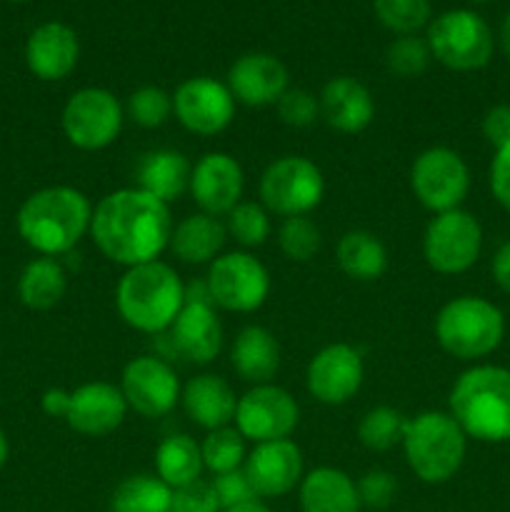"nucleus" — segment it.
<instances>
[{
  "label": "nucleus",
  "instance_id": "1",
  "mask_svg": "<svg viewBox=\"0 0 510 512\" xmlns=\"http://www.w3.org/2000/svg\"><path fill=\"white\" fill-rule=\"evenodd\" d=\"M170 205L140 188H120L100 198L90 220V238L110 263L133 265L160 260L173 235Z\"/></svg>",
  "mask_w": 510,
  "mask_h": 512
},
{
  "label": "nucleus",
  "instance_id": "2",
  "mask_svg": "<svg viewBox=\"0 0 510 512\" xmlns=\"http://www.w3.org/2000/svg\"><path fill=\"white\" fill-rule=\"evenodd\" d=\"M93 203L88 195L70 185H50L35 190L20 205L18 235L25 245L45 258H58L70 253L90 233Z\"/></svg>",
  "mask_w": 510,
  "mask_h": 512
},
{
  "label": "nucleus",
  "instance_id": "3",
  "mask_svg": "<svg viewBox=\"0 0 510 512\" xmlns=\"http://www.w3.org/2000/svg\"><path fill=\"white\" fill-rule=\"evenodd\" d=\"M455 423L468 440L485 445L510 443V370L503 365H473L450 388Z\"/></svg>",
  "mask_w": 510,
  "mask_h": 512
},
{
  "label": "nucleus",
  "instance_id": "4",
  "mask_svg": "<svg viewBox=\"0 0 510 512\" xmlns=\"http://www.w3.org/2000/svg\"><path fill=\"white\" fill-rule=\"evenodd\" d=\"M185 305V283L163 260L125 268L115 285V308L123 323L138 333L158 335L173 325Z\"/></svg>",
  "mask_w": 510,
  "mask_h": 512
},
{
  "label": "nucleus",
  "instance_id": "5",
  "mask_svg": "<svg viewBox=\"0 0 510 512\" xmlns=\"http://www.w3.org/2000/svg\"><path fill=\"white\" fill-rule=\"evenodd\" d=\"M405 463L415 478L428 485H443L458 475L468 453V435L443 410H423L405 420Z\"/></svg>",
  "mask_w": 510,
  "mask_h": 512
},
{
  "label": "nucleus",
  "instance_id": "6",
  "mask_svg": "<svg viewBox=\"0 0 510 512\" xmlns=\"http://www.w3.org/2000/svg\"><path fill=\"white\" fill-rule=\"evenodd\" d=\"M435 340L450 358L475 363L500 348L505 338V315L480 295L448 300L435 315Z\"/></svg>",
  "mask_w": 510,
  "mask_h": 512
},
{
  "label": "nucleus",
  "instance_id": "7",
  "mask_svg": "<svg viewBox=\"0 0 510 512\" xmlns=\"http://www.w3.org/2000/svg\"><path fill=\"white\" fill-rule=\"evenodd\" d=\"M40 408L48 418H58L85 438H105L123 425L128 403L118 385L83 383L75 390L50 388L40 398Z\"/></svg>",
  "mask_w": 510,
  "mask_h": 512
},
{
  "label": "nucleus",
  "instance_id": "8",
  "mask_svg": "<svg viewBox=\"0 0 510 512\" xmlns=\"http://www.w3.org/2000/svg\"><path fill=\"white\" fill-rule=\"evenodd\" d=\"M428 48L440 65L455 73L485 68L495 53V35L488 20L475 10H445L428 25Z\"/></svg>",
  "mask_w": 510,
  "mask_h": 512
},
{
  "label": "nucleus",
  "instance_id": "9",
  "mask_svg": "<svg viewBox=\"0 0 510 512\" xmlns=\"http://www.w3.org/2000/svg\"><path fill=\"white\" fill-rule=\"evenodd\" d=\"M325 195L323 170L305 155H283L260 175V203L280 218L310 215Z\"/></svg>",
  "mask_w": 510,
  "mask_h": 512
},
{
  "label": "nucleus",
  "instance_id": "10",
  "mask_svg": "<svg viewBox=\"0 0 510 512\" xmlns=\"http://www.w3.org/2000/svg\"><path fill=\"white\" fill-rule=\"evenodd\" d=\"M483 253V225L463 208L433 215L423 233V258L438 275L468 273Z\"/></svg>",
  "mask_w": 510,
  "mask_h": 512
},
{
  "label": "nucleus",
  "instance_id": "11",
  "mask_svg": "<svg viewBox=\"0 0 510 512\" xmlns=\"http://www.w3.org/2000/svg\"><path fill=\"white\" fill-rule=\"evenodd\" d=\"M410 190L433 215L460 208L470 193L468 163L458 150L433 145L410 165Z\"/></svg>",
  "mask_w": 510,
  "mask_h": 512
},
{
  "label": "nucleus",
  "instance_id": "12",
  "mask_svg": "<svg viewBox=\"0 0 510 512\" xmlns=\"http://www.w3.org/2000/svg\"><path fill=\"white\" fill-rule=\"evenodd\" d=\"M205 288L215 308L228 313H253L270 295V273L253 253L233 250L220 253L210 263Z\"/></svg>",
  "mask_w": 510,
  "mask_h": 512
},
{
  "label": "nucleus",
  "instance_id": "13",
  "mask_svg": "<svg viewBox=\"0 0 510 512\" xmlns=\"http://www.w3.org/2000/svg\"><path fill=\"white\" fill-rule=\"evenodd\" d=\"M125 108L108 88H80L65 103L60 125L68 143L78 150H103L118 140Z\"/></svg>",
  "mask_w": 510,
  "mask_h": 512
},
{
  "label": "nucleus",
  "instance_id": "14",
  "mask_svg": "<svg viewBox=\"0 0 510 512\" xmlns=\"http://www.w3.org/2000/svg\"><path fill=\"white\" fill-rule=\"evenodd\" d=\"M233 423L235 430L255 445L288 440L300 423V408L280 385H253L238 398Z\"/></svg>",
  "mask_w": 510,
  "mask_h": 512
},
{
  "label": "nucleus",
  "instance_id": "15",
  "mask_svg": "<svg viewBox=\"0 0 510 512\" xmlns=\"http://www.w3.org/2000/svg\"><path fill=\"white\" fill-rule=\"evenodd\" d=\"M235 98L230 88L208 75L183 80L173 93V115L188 133L213 138L230 128L235 118Z\"/></svg>",
  "mask_w": 510,
  "mask_h": 512
},
{
  "label": "nucleus",
  "instance_id": "16",
  "mask_svg": "<svg viewBox=\"0 0 510 512\" xmlns=\"http://www.w3.org/2000/svg\"><path fill=\"white\" fill-rule=\"evenodd\" d=\"M120 393H123L128 410H135L143 418H163L173 413L180 403V385L175 370L155 355H140L125 363L120 375Z\"/></svg>",
  "mask_w": 510,
  "mask_h": 512
},
{
  "label": "nucleus",
  "instance_id": "17",
  "mask_svg": "<svg viewBox=\"0 0 510 512\" xmlns=\"http://www.w3.org/2000/svg\"><path fill=\"white\" fill-rule=\"evenodd\" d=\"M365 380L363 355L348 343H330L310 358L305 388L323 405H345L358 395Z\"/></svg>",
  "mask_w": 510,
  "mask_h": 512
},
{
  "label": "nucleus",
  "instance_id": "18",
  "mask_svg": "<svg viewBox=\"0 0 510 512\" xmlns=\"http://www.w3.org/2000/svg\"><path fill=\"white\" fill-rule=\"evenodd\" d=\"M245 175L238 160L228 153H205L190 173L188 193L198 203L200 213L220 218L228 215L243 198Z\"/></svg>",
  "mask_w": 510,
  "mask_h": 512
},
{
  "label": "nucleus",
  "instance_id": "19",
  "mask_svg": "<svg viewBox=\"0 0 510 512\" xmlns=\"http://www.w3.org/2000/svg\"><path fill=\"white\" fill-rule=\"evenodd\" d=\"M243 470L260 500L283 498L303 480V453L290 438L258 443L245 458Z\"/></svg>",
  "mask_w": 510,
  "mask_h": 512
},
{
  "label": "nucleus",
  "instance_id": "20",
  "mask_svg": "<svg viewBox=\"0 0 510 512\" xmlns=\"http://www.w3.org/2000/svg\"><path fill=\"white\" fill-rule=\"evenodd\" d=\"M175 353L193 365H208L223 348V323L210 300L185 298L183 310L168 328Z\"/></svg>",
  "mask_w": 510,
  "mask_h": 512
},
{
  "label": "nucleus",
  "instance_id": "21",
  "mask_svg": "<svg viewBox=\"0 0 510 512\" xmlns=\"http://www.w3.org/2000/svg\"><path fill=\"white\" fill-rule=\"evenodd\" d=\"M288 68L270 53H245L230 65L225 85L233 93L235 103L248 108H265L283 98L288 85Z\"/></svg>",
  "mask_w": 510,
  "mask_h": 512
},
{
  "label": "nucleus",
  "instance_id": "22",
  "mask_svg": "<svg viewBox=\"0 0 510 512\" xmlns=\"http://www.w3.org/2000/svg\"><path fill=\"white\" fill-rule=\"evenodd\" d=\"M80 58V40L70 25L48 20L28 35L25 65L30 73L45 83L65 80L75 70Z\"/></svg>",
  "mask_w": 510,
  "mask_h": 512
},
{
  "label": "nucleus",
  "instance_id": "23",
  "mask_svg": "<svg viewBox=\"0 0 510 512\" xmlns=\"http://www.w3.org/2000/svg\"><path fill=\"white\" fill-rule=\"evenodd\" d=\"M320 118L345 135L363 133L375 118V100L368 85L350 75L330 78L320 90Z\"/></svg>",
  "mask_w": 510,
  "mask_h": 512
},
{
  "label": "nucleus",
  "instance_id": "24",
  "mask_svg": "<svg viewBox=\"0 0 510 512\" xmlns=\"http://www.w3.org/2000/svg\"><path fill=\"white\" fill-rule=\"evenodd\" d=\"M180 403H183L185 415L208 433L210 430L228 428L235 420V408H238V398H235L228 380L213 373L190 378L183 385Z\"/></svg>",
  "mask_w": 510,
  "mask_h": 512
},
{
  "label": "nucleus",
  "instance_id": "25",
  "mask_svg": "<svg viewBox=\"0 0 510 512\" xmlns=\"http://www.w3.org/2000/svg\"><path fill=\"white\" fill-rule=\"evenodd\" d=\"M230 365L245 383H273L280 370L278 338L263 325H245L230 348Z\"/></svg>",
  "mask_w": 510,
  "mask_h": 512
},
{
  "label": "nucleus",
  "instance_id": "26",
  "mask_svg": "<svg viewBox=\"0 0 510 512\" xmlns=\"http://www.w3.org/2000/svg\"><path fill=\"white\" fill-rule=\"evenodd\" d=\"M190 173H193V165L180 150H150L138 160V168H135L138 183H135V188L145 190L148 195L170 205L188 193Z\"/></svg>",
  "mask_w": 510,
  "mask_h": 512
},
{
  "label": "nucleus",
  "instance_id": "27",
  "mask_svg": "<svg viewBox=\"0 0 510 512\" xmlns=\"http://www.w3.org/2000/svg\"><path fill=\"white\" fill-rule=\"evenodd\" d=\"M298 498L303 512H360L355 480L330 465H320L303 475Z\"/></svg>",
  "mask_w": 510,
  "mask_h": 512
},
{
  "label": "nucleus",
  "instance_id": "28",
  "mask_svg": "<svg viewBox=\"0 0 510 512\" xmlns=\"http://www.w3.org/2000/svg\"><path fill=\"white\" fill-rule=\"evenodd\" d=\"M225 240H228V230L223 220L208 213H193L173 225L170 250L185 265H210L223 253Z\"/></svg>",
  "mask_w": 510,
  "mask_h": 512
},
{
  "label": "nucleus",
  "instance_id": "29",
  "mask_svg": "<svg viewBox=\"0 0 510 512\" xmlns=\"http://www.w3.org/2000/svg\"><path fill=\"white\" fill-rule=\"evenodd\" d=\"M335 260L343 275L358 283H373L388 270V248L370 230H348L338 240Z\"/></svg>",
  "mask_w": 510,
  "mask_h": 512
},
{
  "label": "nucleus",
  "instance_id": "30",
  "mask_svg": "<svg viewBox=\"0 0 510 512\" xmlns=\"http://www.w3.org/2000/svg\"><path fill=\"white\" fill-rule=\"evenodd\" d=\"M68 273L55 258L30 260L18 278V298L30 310H50L65 298Z\"/></svg>",
  "mask_w": 510,
  "mask_h": 512
},
{
  "label": "nucleus",
  "instance_id": "31",
  "mask_svg": "<svg viewBox=\"0 0 510 512\" xmlns=\"http://www.w3.org/2000/svg\"><path fill=\"white\" fill-rule=\"evenodd\" d=\"M203 453L200 443H195L190 435H168L163 443L155 448V475L168 485L170 490H178L183 485L195 483L203 475Z\"/></svg>",
  "mask_w": 510,
  "mask_h": 512
},
{
  "label": "nucleus",
  "instance_id": "32",
  "mask_svg": "<svg viewBox=\"0 0 510 512\" xmlns=\"http://www.w3.org/2000/svg\"><path fill=\"white\" fill-rule=\"evenodd\" d=\"M173 490L158 475H130L110 498V512H170Z\"/></svg>",
  "mask_w": 510,
  "mask_h": 512
},
{
  "label": "nucleus",
  "instance_id": "33",
  "mask_svg": "<svg viewBox=\"0 0 510 512\" xmlns=\"http://www.w3.org/2000/svg\"><path fill=\"white\" fill-rule=\"evenodd\" d=\"M405 415L390 405H375L360 418L358 423V440L363 448L373 453H388L395 445L403 443Z\"/></svg>",
  "mask_w": 510,
  "mask_h": 512
},
{
  "label": "nucleus",
  "instance_id": "34",
  "mask_svg": "<svg viewBox=\"0 0 510 512\" xmlns=\"http://www.w3.org/2000/svg\"><path fill=\"white\" fill-rule=\"evenodd\" d=\"M200 453H203L205 470L213 475L230 473V470L243 468L248 450H245V438L235 428H220L210 430L205 440L200 443Z\"/></svg>",
  "mask_w": 510,
  "mask_h": 512
},
{
  "label": "nucleus",
  "instance_id": "35",
  "mask_svg": "<svg viewBox=\"0 0 510 512\" xmlns=\"http://www.w3.org/2000/svg\"><path fill=\"white\" fill-rule=\"evenodd\" d=\"M225 230L243 248H260L263 243H268L270 233H273V223H270V213L263 208V203L240 200L225 215Z\"/></svg>",
  "mask_w": 510,
  "mask_h": 512
},
{
  "label": "nucleus",
  "instance_id": "36",
  "mask_svg": "<svg viewBox=\"0 0 510 512\" xmlns=\"http://www.w3.org/2000/svg\"><path fill=\"white\" fill-rule=\"evenodd\" d=\"M373 13L395 35H418L430 25V0H373Z\"/></svg>",
  "mask_w": 510,
  "mask_h": 512
},
{
  "label": "nucleus",
  "instance_id": "37",
  "mask_svg": "<svg viewBox=\"0 0 510 512\" xmlns=\"http://www.w3.org/2000/svg\"><path fill=\"white\" fill-rule=\"evenodd\" d=\"M123 108L125 115H128L135 125H140V128H163V125L173 118V95H170L168 90L158 88V85H143V88L130 93L128 103H125Z\"/></svg>",
  "mask_w": 510,
  "mask_h": 512
},
{
  "label": "nucleus",
  "instance_id": "38",
  "mask_svg": "<svg viewBox=\"0 0 510 512\" xmlns=\"http://www.w3.org/2000/svg\"><path fill=\"white\" fill-rule=\"evenodd\" d=\"M278 245L288 260L308 263L318 255L320 245H323V235H320V228L308 215H295V218H285L283 225H280Z\"/></svg>",
  "mask_w": 510,
  "mask_h": 512
},
{
  "label": "nucleus",
  "instance_id": "39",
  "mask_svg": "<svg viewBox=\"0 0 510 512\" xmlns=\"http://www.w3.org/2000/svg\"><path fill=\"white\" fill-rule=\"evenodd\" d=\"M433 53L428 40L418 35H398L385 50V65L395 78H418L428 70Z\"/></svg>",
  "mask_w": 510,
  "mask_h": 512
},
{
  "label": "nucleus",
  "instance_id": "40",
  "mask_svg": "<svg viewBox=\"0 0 510 512\" xmlns=\"http://www.w3.org/2000/svg\"><path fill=\"white\" fill-rule=\"evenodd\" d=\"M280 123L288 128H310L320 118V100L305 88H288L275 103Z\"/></svg>",
  "mask_w": 510,
  "mask_h": 512
},
{
  "label": "nucleus",
  "instance_id": "41",
  "mask_svg": "<svg viewBox=\"0 0 510 512\" xmlns=\"http://www.w3.org/2000/svg\"><path fill=\"white\" fill-rule=\"evenodd\" d=\"M360 498V508L370 510H385L393 505L395 493H398V483H395L393 475L388 470H368L365 475H360V480L355 483Z\"/></svg>",
  "mask_w": 510,
  "mask_h": 512
},
{
  "label": "nucleus",
  "instance_id": "42",
  "mask_svg": "<svg viewBox=\"0 0 510 512\" xmlns=\"http://www.w3.org/2000/svg\"><path fill=\"white\" fill-rule=\"evenodd\" d=\"M218 495H215L213 485L205 483L203 478L195 483L183 485V488L173 490V503L170 512H220Z\"/></svg>",
  "mask_w": 510,
  "mask_h": 512
},
{
  "label": "nucleus",
  "instance_id": "43",
  "mask_svg": "<svg viewBox=\"0 0 510 512\" xmlns=\"http://www.w3.org/2000/svg\"><path fill=\"white\" fill-rule=\"evenodd\" d=\"M210 485H213L215 495H218V503L223 510L235 508V505L258 498L243 468L230 470V473H223V475H213V483Z\"/></svg>",
  "mask_w": 510,
  "mask_h": 512
},
{
  "label": "nucleus",
  "instance_id": "44",
  "mask_svg": "<svg viewBox=\"0 0 510 512\" xmlns=\"http://www.w3.org/2000/svg\"><path fill=\"white\" fill-rule=\"evenodd\" d=\"M488 183L495 203L510 213V145L495 150L493 160H490Z\"/></svg>",
  "mask_w": 510,
  "mask_h": 512
},
{
  "label": "nucleus",
  "instance_id": "45",
  "mask_svg": "<svg viewBox=\"0 0 510 512\" xmlns=\"http://www.w3.org/2000/svg\"><path fill=\"white\" fill-rule=\"evenodd\" d=\"M483 135L495 150L510 145V105H495L485 113Z\"/></svg>",
  "mask_w": 510,
  "mask_h": 512
},
{
  "label": "nucleus",
  "instance_id": "46",
  "mask_svg": "<svg viewBox=\"0 0 510 512\" xmlns=\"http://www.w3.org/2000/svg\"><path fill=\"white\" fill-rule=\"evenodd\" d=\"M490 273H493L495 285L510 295V240H505L498 250H495L493 260H490Z\"/></svg>",
  "mask_w": 510,
  "mask_h": 512
},
{
  "label": "nucleus",
  "instance_id": "47",
  "mask_svg": "<svg viewBox=\"0 0 510 512\" xmlns=\"http://www.w3.org/2000/svg\"><path fill=\"white\" fill-rule=\"evenodd\" d=\"M498 45H500V50H503V55H505V58L510 60V10H508V13H505L503 23H500Z\"/></svg>",
  "mask_w": 510,
  "mask_h": 512
},
{
  "label": "nucleus",
  "instance_id": "48",
  "mask_svg": "<svg viewBox=\"0 0 510 512\" xmlns=\"http://www.w3.org/2000/svg\"><path fill=\"white\" fill-rule=\"evenodd\" d=\"M223 512H273V510H270L263 500L255 498V500H248V503H240V505H235V508H228Z\"/></svg>",
  "mask_w": 510,
  "mask_h": 512
},
{
  "label": "nucleus",
  "instance_id": "49",
  "mask_svg": "<svg viewBox=\"0 0 510 512\" xmlns=\"http://www.w3.org/2000/svg\"><path fill=\"white\" fill-rule=\"evenodd\" d=\"M10 458V443H8V435L3 433V428H0V470L5 468V463H8Z\"/></svg>",
  "mask_w": 510,
  "mask_h": 512
},
{
  "label": "nucleus",
  "instance_id": "50",
  "mask_svg": "<svg viewBox=\"0 0 510 512\" xmlns=\"http://www.w3.org/2000/svg\"><path fill=\"white\" fill-rule=\"evenodd\" d=\"M470 3H495V0H470Z\"/></svg>",
  "mask_w": 510,
  "mask_h": 512
},
{
  "label": "nucleus",
  "instance_id": "51",
  "mask_svg": "<svg viewBox=\"0 0 510 512\" xmlns=\"http://www.w3.org/2000/svg\"><path fill=\"white\" fill-rule=\"evenodd\" d=\"M8 3H28V0H8Z\"/></svg>",
  "mask_w": 510,
  "mask_h": 512
}]
</instances>
